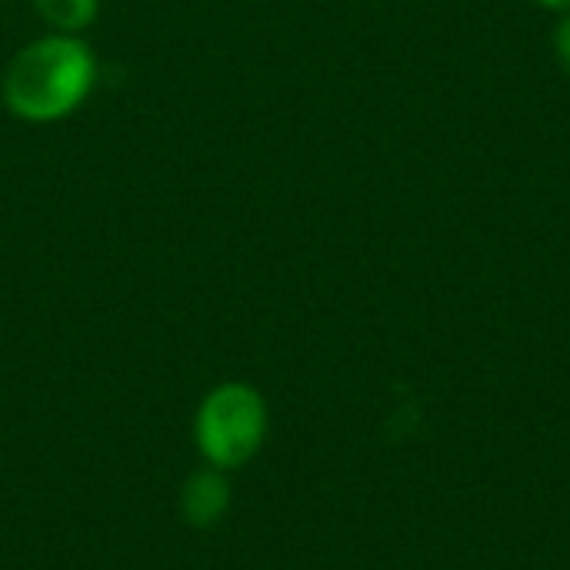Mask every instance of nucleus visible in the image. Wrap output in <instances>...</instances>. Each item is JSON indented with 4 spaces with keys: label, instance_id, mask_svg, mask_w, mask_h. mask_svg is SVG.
I'll return each instance as SVG.
<instances>
[{
    "label": "nucleus",
    "instance_id": "1",
    "mask_svg": "<svg viewBox=\"0 0 570 570\" xmlns=\"http://www.w3.org/2000/svg\"><path fill=\"white\" fill-rule=\"evenodd\" d=\"M94 77L90 47L73 33H50L13 53L3 73V104L23 120H60L80 107Z\"/></svg>",
    "mask_w": 570,
    "mask_h": 570
},
{
    "label": "nucleus",
    "instance_id": "2",
    "mask_svg": "<svg viewBox=\"0 0 570 570\" xmlns=\"http://www.w3.org/2000/svg\"><path fill=\"white\" fill-rule=\"evenodd\" d=\"M267 431V411L254 387L224 384L197 414V441L214 468H240L254 458Z\"/></svg>",
    "mask_w": 570,
    "mask_h": 570
},
{
    "label": "nucleus",
    "instance_id": "3",
    "mask_svg": "<svg viewBox=\"0 0 570 570\" xmlns=\"http://www.w3.org/2000/svg\"><path fill=\"white\" fill-rule=\"evenodd\" d=\"M227 511V484L214 471H200L184 488V514L197 528H210Z\"/></svg>",
    "mask_w": 570,
    "mask_h": 570
},
{
    "label": "nucleus",
    "instance_id": "4",
    "mask_svg": "<svg viewBox=\"0 0 570 570\" xmlns=\"http://www.w3.org/2000/svg\"><path fill=\"white\" fill-rule=\"evenodd\" d=\"M33 7L60 33H77L97 17V0H33Z\"/></svg>",
    "mask_w": 570,
    "mask_h": 570
},
{
    "label": "nucleus",
    "instance_id": "5",
    "mask_svg": "<svg viewBox=\"0 0 570 570\" xmlns=\"http://www.w3.org/2000/svg\"><path fill=\"white\" fill-rule=\"evenodd\" d=\"M554 53H558V63L564 67V73L570 77V13L554 30Z\"/></svg>",
    "mask_w": 570,
    "mask_h": 570
},
{
    "label": "nucleus",
    "instance_id": "6",
    "mask_svg": "<svg viewBox=\"0 0 570 570\" xmlns=\"http://www.w3.org/2000/svg\"><path fill=\"white\" fill-rule=\"evenodd\" d=\"M541 7H551V10H570V0H538Z\"/></svg>",
    "mask_w": 570,
    "mask_h": 570
}]
</instances>
